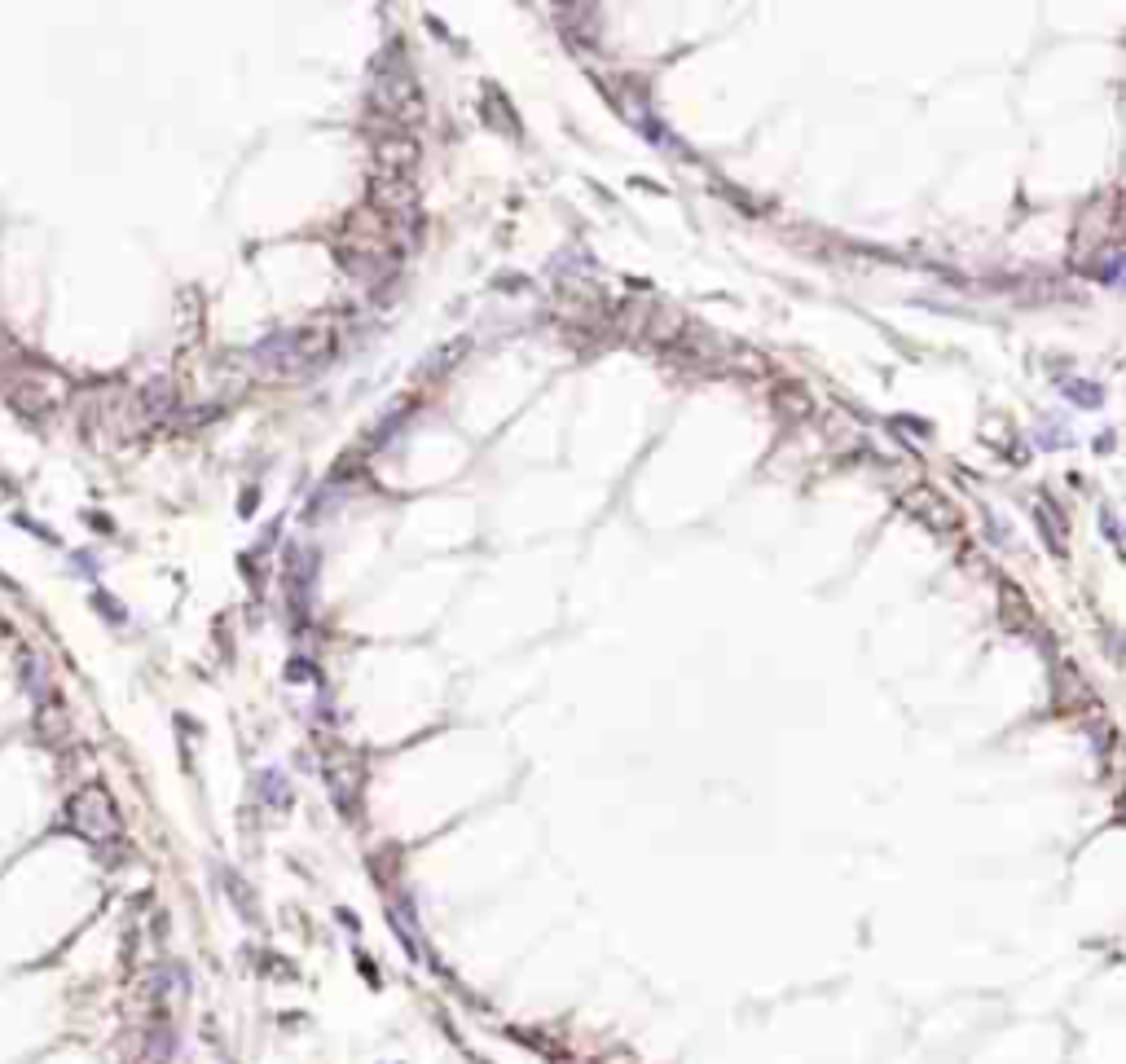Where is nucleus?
<instances>
[{
    "instance_id": "1",
    "label": "nucleus",
    "mask_w": 1126,
    "mask_h": 1064,
    "mask_svg": "<svg viewBox=\"0 0 1126 1064\" xmlns=\"http://www.w3.org/2000/svg\"><path fill=\"white\" fill-rule=\"evenodd\" d=\"M71 827H76L84 841H115L119 836V814H115V801L101 792V788H84V792H76V801H71Z\"/></svg>"
}]
</instances>
